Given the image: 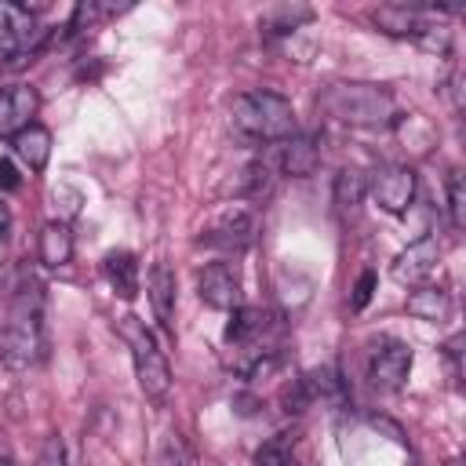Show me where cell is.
I'll return each instance as SVG.
<instances>
[{"mask_svg":"<svg viewBox=\"0 0 466 466\" xmlns=\"http://www.w3.org/2000/svg\"><path fill=\"white\" fill-rule=\"evenodd\" d=\"M36 109H40V95L29 84L0 87V138H15L22 127H29Z\"/></svg>","mask_w":466,"mask_h":466,"instance_id":"cell-11","label":"cell"},{"mask_svg":"<svg viewBox=\"0 0 466 466\" xmlns=\"http://www.w3.org/2000/svg\"><path fill=\"white\" fill-rule=\"evenodd\" d=\"M320 109L346 127H390L397 120V98L382 84H331L320 95Z\"/></svg>","mask_w":466,"mask_h":466,"instance_id":"cell-2","label":"cell"},{"mask_svg":"<svg viewBox=\"0 0 466 466\" xmlns=\"http://www.w3.org/2000/svg\"><path fill=\"white\" fill-rule=\"evenodd\" d=\"M175 291H178V280H175V269L167 262H153L149 277H146V295H149V306H153V317L157 324L171 335L175 331Z\"/></svg>","mask_w":466,"mask_h":466,"instance_id":"cell-12","label":"cell"},{"mask_svg":"<svg viewBox=\"0 0 466 466\" xmlns=\"http://www.w3.org/2000/svg\"><path fill=\"white\" fill-rule=\"evenodd\" d=\"M371 18H375V25L382 33H390V36H411V40H419L422 29L430 25V15L422 7H408V4H386Z\"/></svg>","mask_w":466,"mask_h":466,"instance_id":"cell-14","label":"cell"},{"mask_svg":"<svg viewBox=\"0 0 466 466\" xmlns=\"http://www.w3.org/2000/svg\"><path fill=\"white\" fill-rule=\"evenodd\" d=\"M44 295L40 284H22L11 299V317L0 324V364L29 368L44 357Z\"/></svg>","mask_w":466,"mask_h":466,"instance_id":"cell-1","label":"cell"},{"mask_svg":"<svg viewBox=\"0 0 466 466\" xmlns=\"http://www.w3.org/2000/svg\"><path fill=\"white\" fill-rule=\"evenodd\" d=\"M313 18V7H302V4H280V7H269L266 15H262V29L269 33V36H288V33H295L302 22H309Z\"/></svg>","mask_w":466,"mask_h":466,"instance_id":"cell-20","label":"cell"},{"mask_svg":"<svg viewBox=\"0 0 466 466\" xmlns=\"http://www.w3.org/2000/svg\"><path fill=\"white\" fill-rule=\"evenodd\" d=\"M116 331H120V339H124L127 350H131L138 390H142L149 400L160 404V400L171 393V368H167V360H164V353H160V346H157V335H153V331L146 328V320H138L135 313L120 317Z\"/></svg>","mask_w":466,"mask_h":466,"instance_id":"cell-4","label":"cell"},{"mask_svg":"<svg viewBox=\"0 0 466 466\" xmlns=\"http://www.w3.org/2000/svg\"><path fill=\"white\" fill-rule=\"evenodd\" d=\"M233 127L248 142H284L295 135V109L277 91H244L233 98Z\"/></svg>","mask_w":466,"mask_h":466,"instance_id":"cell-3","label":"cell"},{"mask_svg":"<svg viewBox=\"0 0 466 466\" xmlns=\"http://www.w3.org/2000/svg\"><path fill=\"white\" fill-rule=\"evenodd\" d=\"M258 466H299L295 455H291L288 433H277L273 441H266V444L258 448Z\"/></svg>","mask_w":466,"mask_h":466,"instance_id":"cell-22","label":"cell"},{"mask_svg":"<svg viewBox=\"0 0 466 466\" xmlns=\"http://www.w3.org/2000/svg\"><path fill=\"white\" fill-rule=\"evenodd\" d=\"M320 164V142L313 135H291L280 142V171L291 175V178H306L313 175Z\"/></svg>","mask_w":466,"mask_h":466,"instance_id":"cell-13","label":"cell"},{"mask_svg":"<svg viewBox=\"0 0 466 466\" xmlns=\"http://www.w3.org/2000/svg\"><path fill=\"white\" fill-rule=\"evenodd\" d=\"M448 218L455 229L466 226V186H462V171L448 175Z\"/></svg>","mask_w":466,"mask_h":466,"instance_id":"cell-21","label":"cell"},{"mask_svg":"<svg viewBox=\"0 0 466 466\" xmlns=\"http://www.w3.org/2000/svg\"><path fill=\"white\" fill-rule=\"evenodd\" d=\"M44 40V29L36 25V15L22 4L0 0V62H22L29 58Z\"/></svg>","mask_w":466,"mask_h":466,"instance_id":"cell-5","label":"cell"},{"mask_svg":"<svg viewBox=\"0 0 466 466\" xmlns=\"http://www.w3.org/2000/svg\"><path fill=\"white\" fill-rule=\"evenodd\" d=\"M33 466H66V444H62V437H58V433L44 437V444H40V451H36V462H33Z\"/></svg>","mask_w":466,"mask_h":466,"instance_id":"cell-25","label":"cell"},{"mask_svg":"<svg viewBox=\"0 0 466 466\" xmlns=\"http://www.w3.org/2000/svg\"><path fill=\"white\" fill-rule=\"evenodd\" d=\"M408 313L430 324H441L451 317V295L444 288H415L408 295Z\"/></svg>","mask_w":466,"mask_h":466,"instance_id":"cell-18","label":"cell"},{"mask_svg":"<svg viewBox=\"0 0 466 466\" xmlns=\"http://www.w3.org/2000/svg\"><path fill=\"white\" fill-rule=\"evenodd\" d=\"M415 167H404V164H393V167H382L375 178H368V193L375 197V204L390 215H404L415 200Z\"/></svg>","mask_w":466,"mask_h":466,"instance_id":"cell-7","label":"cell"},{"mask_svg":"<svg viewBox=\"0 0 466 466\" xmlns=\"http://www.w3.org/2000/svg\"><path fill=\"white\" fill-rule=\"evenodd\" d=\"M331 197H335V208H339V211H357V208L364 204V197H368V175L357 171V167H342V171L335 175Z\"/></svg>","mask_w":466,"mask_h":466,"instance_id":"cell-19","label":"cell"},{"mask_svg":"<svg viewBox=\"0 0 466 466\" xmlns=\"http://www.w3.org/2000/svg\"><path fill=\"white\" fill-rule=\"evenodd\" d=\"M197 291H200V302L211 306V309H222V313H233L244 306V288H240V277L229 262H211L200 269L197 277Z\"/></svg>","mask_w":466,"mask_h":466,"instance_id":"cell-8","label":"cell"},{"mask_svg":"<svg viewBox=\"0 0 466 466\" xmlns=\"http://www.w3.org/2000/svg\"><path fill=\"white\" fill-rule=\"evenodd\" d=\"M157 466H193V455L186 451V444L178 441V433H167V441L160 444Z\"/></svg>","mask_w":466,"mask_h":466,"instance_id":"cell-24","label":"cell"},{"mask_svg":"<svg viewBox=\"0 0 466 466\" xmlns=\"http://www.w3.org/2000/svg\"><path fill=\"white\" fill-rule=\"evenodd\" d=\"M269 189H273L269 167H266V164H251V167H248V178H244V197H248V200H266Z\"/></svg>","mask_w":466,"mask_h":466,"instance_id":"cell-23","label":"cell"},{"mask_svg":"<svg viewBox=\"0 0 466 466\" xmlns=\"http://www.w3.org/2000/svg\"><path fill=\"white\" fill-rule=\"evenodd\" d=\"M18 186V171L11 160H0V189H15Z\"/></svg>","mask_w":466,"mask_h":466,"instance_id":"cell-27","label":"cell"},{"mask_svg":"<svg viewBox=\"0 0 466 466\" xmlns=\"http://www.w3.org/2000/svg\"><path fill=\"white\" fill-rule=\"evenodd\" d=\"M411 371V346L400 339H375L368 350V382L382 393H393L408 382Z\"/></svg>","mask_w":466,"mask_h":466,"instance_id":"cell-6","label":"cell"},{"mask_svg":"<svg viewBox=\"0 0 466 466\" xmlns=\"http://www.w3.org/2000/svg\"><path fill=\"white\" fill-rule=\"evenodd\" d=\"M11 149H15V157H18L29 171H44L47 160H51V131L33 120L29 127H22V131L11 138Z\"/></svg>","mask_w":466,"mask_h":466,"instance_id":"cell-15","label":"cell"},{"mask_svg":"<svg viewBox=\"0 0 466 466\" xmlns=\"http://www.w3.org/2000/svg\"><path fill=\"white\" fill-rule=\"evenodd\" d=\"M371 288H375V273H371V269H364V273H360V280H357V288H353V309H364V306H368Z\"/></svg>","mask_w":466,"mask_h":466,"instance_id":"cell-26","label":"cell"},{"mask_svg":"<svg viewBox=\"0 0 466 466\" xmlns=\"http://www.w3.org/2000/svg\"><path fill=\"white\" fill-rule=\"evenodd\" d=\"M36 255H40V262H44L47 269L69 266V258H73V229H69L66 222H44Z\"/></svg>","mask_w":466,"mask_h":466,"instance_id":"cell-16","label":"cell"},{"mask_svg":"<svg viewBox=\"0 0 466 466\" xmlns=\"http://www.w3.org/2000/svg\"><path fill=\"white\" fill-rule=\"evenodd\" d=\"M102 273L109 280V288L120 295V299H135L138 295V258L131 251H109L102 258Z\"/></svg>","mask_w":466,"mask_h":466,"instance_id":"cell-17","label":"cell"},{"mask_svg":"<svg viewBox=\"0 0 466 466\" xmlns=\"http://www.w3.org/2000/svg\"><path fill=\"white\" fill-rule=\"evenodd\" d=\"M255 229H258L255 211L244 208V204H233V208H226V211L208 226V233H204L200 240L211 244V248H222V251H244V248H251Z\"/></svg>","mask_w":466,"mask_h":466,"instance_id":"cell-9","label":"cell"},{"mask_svg":"<svg viewBox=\"0 0 466 466\" xmlns=\"http://www.w3.org/2000/svg\"><path fill=\"white\" fill-rule=\"evenodd\" d=\"M437 258H441V244H437V237H433V233H422L419 240H411V244L393 258L390 273H393L397 284H404V288H419V284L433 273Z\"/></svg>","mask_w":466,"mask_h":466,"instance_id":"cell-10","label":"cell"},{"mask_svg":"<svg viewBox=\"0 0 466 466\" xmlns=\"http://www.w3.org/2000/svg\"><path fill=\"white\" fill-rule=\"evenodd\" d=\"M7 233H11V211L7 204H0V240H7Z\"/></svg>","mask_w":466,"mask_h":466,"instance_id":"cell-28","label":"cell"}]
</instances>
